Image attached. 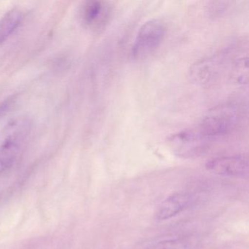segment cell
<instances>
[{"label":"cell","instance_id":"3957f363","mask_svg":"<svg viewBox=\"0 0 249 249\" xmlns=\"http://www.w3.org/2000/svg\"><path fill=\"white\" fill-rule=\"evenodd\" d=\"M166 35L165 24L158 18L149 20L141 26L131 49L134 60L141 61L154 54L161 46Z\"/></svg>","mask_w":249,"mask_h":249},{"label":"cell","instance_id":"6da1fadb","mask_svg":"<svg viewBox=\"0 0 249 249\" xmlns=\"http://www.w3.org/2000/svg\"><path fill=\"white\" fill-rule=\"evenodd\" d=\"M33 130L27 116L11 119L0 131V176L15 166L21 158Z\"/></svg>","mask_w":249,"mask_h":249},{"label":"cell","instance_id":"8fae6325","mask_svg":"<svg viewBox=\"0 0 249 249\" xmlns=\"http://www.w3.org/2000/svg\"><path fill=\"white\" fill-rule=\"evenodd\" d=\"M16 99L14 97H8L0 103V117L5 114L14 106Z\"/></svg>","mask_w":249,"mask_h":249},{"label":"cell","instance_id":"30bf717a","mask_svg":"<svg viewBox=\"0 0 249 249\" xmlns=\"http://www.w3.org/2000/svg\"><path fill=\"white\" fill-rule=\"evenodd\" d=\"M192 242L186 237L167 239L148 246L146 249H191Z\"/></svg>","mask_w":249,"mask_h":249},{"label":"cell","instance_id":"ba28073f","mask_svg":"<svg viewBox=\"0 0 249 249\" xmlns=\"http://www.w3.org/2000/svg\"><path fill=\"white\" fill-rule=\"evenodd\" d=\"M192 202V196L185 192H178L166 198L157 208L155 218L164 221L176 216L186 210Z\"/></svg>","mask_w":249,"mask_h":249},{"label":"cell","instance_id":"277c9868","mask_svg":"<svg viewBox=\"0 0 249 249\" xmlns=\"http://www.w3.org/2000/svg\"><path fill=\"white\" fill-rule=\"evenodd\" d=\"M225 59L224 54L221 53L196 61L189 70L190 81L201 87L216 82L224 72Z\"/></svg>","mask_w":249,"mask_h":249},{"label":"cell","instance_id":"8992f818","mask_svg":"<svg viewBox=\"0 0 249 249\" xmlns=\"http://www.w3.org/2000/svg\"><path fill=\"white\" fill-rule=\"evenodd\" d=\"M111 5L104 1H87L80 8L81 23L94 31L104 30L112 17Z\"/></svg>","mask_w":249,"mask_h":249},{"label":"cell","instance_id":"52a82bcc","mask_svg":"<svg viewBox=\"0 0 249 249\" xmlns=\"http://www.w3.org/2000/svg\"><path fill=\"white\" fill-rule=\"evenodd\" d=\"M208 171L224 177L245 178L249 174V160L244 156H224L210 160L205 164Z\"/></svg>","mask_w":249,"mask_h":249},{"label":"cell","instance_id":"9c48e42d","mask_svg":"<svg viewBox=\"0 0 249 249\" xmlns=\"http://www.w3.org/2000/svg\"><path fill=\"white\" fill-rule=\"evenodd\" d=\"M24 19V11L20 8L10 10L0 19V45L7 41L21 27Z\"/></svg>","mask_w":249,"mask_h":249},{"label":"cell","instance_id":"5b68a950","mask_svg":"<svg viewBox=\"0 0 249 249\" xmlns=\"http://www.w3.org/2000/svg\"><path fill=\"white\" fill-rule=\"evenodd\" d=\"M210 142L196 128L183 129L170 135L167 139V143L173 152L183 157H193L200 154Z\"/></svg>","mask_w":249,"mask_h":249},{"label":"cell","instance_id":"7a4b0ae2","mask_svg":"<svg viewBox=\"0 0 249 249\" xmlns=\"http://www.w3.org/2000/svg\"><path fill=\"white\" fill-rule=\"evenodd\" d=\"M242 118V110L237 105H220L208 110L196 129L211 141L234 132L241 123Z\"/></svg>","mask_w":249,"mask_h":249}]
</instances>
